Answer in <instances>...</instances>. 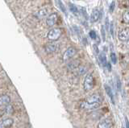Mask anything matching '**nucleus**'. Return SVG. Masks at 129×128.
<instances>
[{
  "label": "nucleus",
  "mask_w": 129,
  "mask_h": 128,
  "mask_svg": "<svg viewBox=\"0 0 129 128\" xmlns=\"http://www.w3.org/2000/svg\"><path fill=\"white\" fill-rule=\"evenodd\" d=\"M86 102L88 103H91V104H101V102H103V98L98 94H93L90 96L87 99Z\"/></svg>",
  "instance_id": "5"
},
{
  "label": "nucleus",
  "mask_w": 129,
  "mask_h": 128,
  "mask_svg": "<svg viewBox=\"0 0 129 128\" xmlns=\"http://www.w3.org/2000/svg\"><path fill=\"white\" fill-rule=\"evenodd\" d=\"M125 122H126V128H129V121L127 118H126V120H125Z\"/></svg>",
  "instance_id": "31"
},
{
  "label": "nucleus",
  "mask_w": 129,
  "mask_h": 128,
  "mask_svg": "<svg viewBox=\"0 0 129 128\" xmlns=\"http://www.w3.org/2000/svg\"><path fill=\"white\" fill-rule=\"evenodd\" d=\"M119 39L122 41H127L129 39V28H124L121 30L119 33Z\"/></svg>",
  "instance_id": "8"
},
{
  "label": "nucleus",
  "mask_w": 129,
  "mask_h": 128,
  "mask_svg": "<svg viewBox=\"0 0 129 128\" xmlns=\"http://www.w3.org/2000/svg\"></svg>",
  "instance_id": "35"
},
{
  "label": "nucleus",
  "mask_w": 129,
  "mask_h": 128,
  "mask_svg": "<svg viewBox=\"0 0 129 128\" xmlns=\"http://www.w3.org/2000/svg\"><path fill=\"white\" fill-rule=\"evenodd\" d=\"M94 87V77L92 74H87L84 81V90L90 91Z\"/></svg>",
  "instance_id": "2"
},
{
  "label": "nucleus",
  "mask_w": 129,
  "mask_h": 128,
  "mask_svg": "<svg viewBox=\"0 0 129 128\" xmlns=\"http://www.w3.org/2000/svg\"><path fill=\"white\" fill-rule=\"evenodd\" d=\"M101 33H102V36H103V40H105V39H106V31H105L104 26H103L102 28H101Z\"/></svg>",
  "instance_id": "24"
},
{
  "label": "nucleus",
  "mask_w": 129,
  "mask_h": 128,
  "mask_svg": "<svg viewBox=\"0 0 129 128\" xmlns=\"http://www.w3.org/2000/svg\"><path fill=\"white\" fill-rule=\"evenodd\" d=\"M86 71H87L86 67H85V66H79L78 69H77V73L81 76V75H83V74L86 73Z\"/></svg>",
  "instance_id": "17"
},
{
  "label": "nucleus",
  "mask_w": 129,
  "mask_h": 128,
  "mask_svg": "<svg viewBox=\"0 0 129 128\" xmlns=\"http://www.w3.org/2000/svg\"><path fill=\"white\" fill-rule=\"evenodd\" d=\"M77 50L74 47H70L69 49L64 52V53L63 55V61H69L70 58H72L76 54Z\"/></svg>",
  "instance_id": "4"
},
{
  "label": "nucleus",
  "mask_w": 129,
  "mask_h": 128,
  "mask_svg": "<svg viewBox=\"0 0 129 128\" xmlns=\"http://www.w3.org/2000/svg\"><path fill=\"white\" fill-rule=\"evenodd\" d=\"M60 35H61V30L60 28H52L48 31L47 37L49 40L56 41L60 38Z\"/></svg>",
  "instance_id": "1"
},
{
  "label": "nucleus",
  "mask_w": 129,
  "mask_h": 128,
  "mask_svg": "<svg viewBox=\"0 0 129 128\" xmlns=\"http://www.w3.org/2000/svg\"><path fill=\"white\" fill-rule=\"evenodd\" d=\"M57 15L56 13H52L50 14L46 19V23L48 27H52L53 25H55L56 23V21H57Z\"/></svg>",
  "instance_id": "6"
},
{
  "label": "nucleus",
  "mask_w": 129,
  "mask_h": 128,
  "mask_svg": "<svg viewBox=\"0 0 129 128\" xmlns=\"http://www.w3.org/2000/svg\"><path fill=\"white\" fill-rule=\"evenodd\" d=\"M10 102H11V98L8 95L0 96V106H7Z\"/></svg>",
  "instance_id": "14"
},
{
  "label": "nucleus",
  "mask_w": 129,
  "mask_h": 128,
  "mask_svg": "<svg viewBox=\"0 0 129 128\" xmlns=\"http://www.w3.org/2000/svg\"><path fill=\"white\" fill-rule=\"evenodd\" d=\"M58 49V45H56V43H49L48 44V45H45L44 47V50L47 53H53L55 52Z\"/></svg>",
  "instance_id": "7"
},
{
  "label": "nucleus",
  "mask_w": 129,
  "mask_h": 128,
  "mask_svg": "<svg viewBox=\"0 0 129 128\" xmlns=\"http://www.w3.org/2000/svg\"><path fill=\"white\" fill-rule=\"evenodd\" d=\"M107 65L108 69H109V70H111V64H110V63H107Z\"/></svg>",
  "instance_id": "33"
},
{
  "label": "nucleus",
  "mask_w": 129,
  "mask_h": 128,
  "mask_svg": "<svg viewBox=\"0 0 129 128\" xmlns=\"http://www.w3.org/2000/svg\"><path fill=\"white\" fill-rule=\"evenodd\" d=\"M14 124V120L12 118H6L0 122V128H9Z\"/></svg>",
  "instance_id": "11"
},
{
  "label": "nucleus",
  "mask_w": 129,
  "mask_h": 128,
  "mask_svg": "<svg viewBox=\"0 0 129 128\" xmlns=\"http://www.w3.org/2000/svg\"><path fill=\"white\" fill-rule=\"evenodd\" d=\"M115 9V2H112L110 5V12H112Z\"/></svg>",
  "instance_id": "27"
},
{
  "label": "nucleus",
  "mask_w": 129,
  "mask_h": 128,
  "mask_svg": "<svg viewBox=\"0 0 129 128\" xmlns=\"http://www.w3.org/2000/svg\"><path fill=\"white\" fill-rule=\"evenodd\" d=\"M90 36L92 39H95L97 38V35H96V33H95V31H90Z\"/></svg>",
  "instance_id": "23"
},
{
  "label": "nucleus",
  "mask_w": 129,
  "mask_h": 128,
  "mask_svg": "<svg viewBox=\"0 0 129 128\" xmlns=\"http://www.w3.org/2000/svg\"><path fill=\"white\" fill-rule=\"evenodd\" d=\"M117 88H118L119 90H121V82L119 78L117 79Z\"/></svg>",
  "instance_id": "28"
},
{
  "label": "nucleus",
  "mask_w": 129,
  "mask_h": 128,
  "mask_svg": "<svg viewBox=\"0 0 129 128\" xmlns=\"http://www.w3.org/2000/svg\"><path fill=\"white\" fill-rule=\"evenodd\" d=\"M123 23L129 24V10L126 11L123 15Z\"/></svg>",
  "instance_id": "18"
},
{
  "label": "nucleus",
  "mask_w": 129,
  "mask_h": 128,
  "mask_svg": "<svg viewBox=\"0 0 129 128\" xmlns=\"http://www.w3.org/2000/svg\"><path fill=\"white\" fill-rule=\"evenodd\" d=\"M50 15V9L48 7H44V8L39 10L35 14V16L38 19H42L45 17H48Z\"/></svg>",
  "instance_id": "3"
},
{
  "label": "nucleus",
  "mask_w": 129,
  "mask_h": 128,
  "mask_svg": "<svg viewBox=\"0 0 129 128\" xmlns=\"http://www.w3.org/2000/svg\"><path fill=\"white\" fill-rule=\"evenodd\" d=\"M93 48H94V52H95V53H96V54H99V49H98V47H97V45H94Z\"/></svg>",
  "instance_id": "29"
},
{
  "label": "nucleus",
  "mask_w": 129,
  "mask_h": 128,
  "mask_svg": "<svg viewBox=\"0 0 129 128\" xmlns=\"http://www.w3.org/2000/svg\"><path fill=\"white\" fill-rule=\"evenodd\" d=\"M57 4L60 7V9L61 10V11L64 13V14H67V11H66V7L64 6V4L62 3V2L60 1V0H57Z\"/></svg>",
  "instance_id": "20"
},
{
  "label": "nucleus",
  "mask_w": 129,
  "mask_h": 128,
  "mask_svg": "<svg viewBox=\"0 0 129 128\" xmlns=\"http://www.w3.org/2000/svg\"><path fill=\"white\" fill-rule=\"evenodd\" d=\"M99 106L100 104H91L88 103L87 102H82L81 103V107L85 110H94L99 107Z\"/></svg>",
  "instance_id": "10"
},
{
  "label": "nucleus",
  "mask_w": 129,
  "mask_h": 128,
  "mask_svg": "<svg viewBox=\"0 0 129 128\" xmlns=\"http://www.w3.org/2000/svg\"><path fill=\"white\" fill-rule=\"evenodd\" d=\"M112 126V122L110 118H104L99 122L98 128H111Z\"/></svg>",
  "instance_id": "9"
},
{
  "label": "nucleus",
  "mask_w": 129,
  "mask_h": 128,
  "mask_svg": "<svg viewBox=\"0 0 129 128\" xmlns=\"http://www.w3.org/2000/svg\"><path fill=\"white\" fill-rule=\"evenodd\" d=\"M126 47H127V49L129 50V39H127V43H126Z\"/></svg>",
  "instance_id": "32"
},
{
  "label": "nucleus",
  "mask_w": 129,
  "mask_h": 128,
  "mask_svg": "<svg viewBox=\"0 0 129 128\" xmlns=\"http://www.w3.org/2000/svg\"><path fill=\"white\" fill-rule=\"evenodd\" d=\"M80 65V61L78 60H74V61H70V63L67 65V68L69 70L73 71V70H76Z\"/></svg>",
  "instance_id": "13"
},
{
  "label": "nucleus",
  "mask_w": 129,
  "mask_h": 128,
  "mask_svg": "<svg viewBox=\"0 0 129 128\" xmlns=\"http://www.w3.org/2000/svg\"><path fill=\"white\" fill-rule=\"evenodd\" d=\"M81 12H82V15H83V16H84L85 18L87 19V13H86V9H85L84 7H82V8H81Z\"/></svg>",
  "instance_id": "25"
},
{
  "label": "nucleus",
  "mask_w": 129,
  "mask_h": 128,
  "mask_svg": "<svg viewBox=\"0 0 129 128\" xmlns=\"http://www.w3.org/2000/svg\"><path fill=\"white\" fill-rule=\"evenodd\" d=\"M111 29H110V31H111V35H114V28H113V23H111Z\"/></svg>",
  "instance_id": "30"
},
{
  "label": "nucleus",
  "mask_w": 129,
  "mask_h": 128,
  "mask_svg": "<svg viewBox=\"0 0 129 128\" xmlns=\"http://www.w3.org/2000/svg\"><path fill=\"white\" fill-rule=\"evenodd\" d=\"M128 84H129V80H128Z\"/></svg>",
  "instance_id": "34"
},
{
  "label": "nucleus",
  "mask_w": 129,
  "mask_h": 128,
  "mask_svg": "<svg viewBox=\"0 0 129 128\" xmlns=\"http://www.w3.org/2000/svg\"><path fill=\"white\" fill-rule=\"evenodd\" d=\"M99 61L101 62V64H102L103 65H107V57H106V54L102 53H100L99 54Z\"/></svg>",
  "instance_id": "16"
},
{
  "label": "nucleus",
  "mask_w": 129,
  "mask_h": 128,
  "mask_svg": "<svg viewBox=\"0 0 129 128\" xmlns=\"http://www.w3.org/2000/svg\"><path fill=\"white\" fill-rule=\"evenodd\" d=\"M13 107H12L11 106H7L6 108H5V113L7 114H11L12 113H13Z\"/></svg>",
  "instance_id": "21"
},
{
  "label": "nucleus",
  "mask_w": 129,
  "mask_h": 128,
  "mask_svg": "<svg viewBox=\"0 0 129 128\" xmlns=\"http://www.w3.org/2000/svg\"><path fill=\"white\" fill-rule=\"evenodd\" d=\"M110 22H109V19L108 17L106 18V23H105V28L107 30H109V27H110Z\"/></svg>",
  "instance_id": "26"
},
{
  "label": "nucleus",
  "mask_w": 129,
  "mask_h": 128,
  "mask_svg": "<svg viewBox=\"0 0 129 128\" xmlns=\"http://www.w3.org/2000/svg\"><path fill=\"white\" fill-rule=\"evenodd\" d=\"M105 90H106V93L108 95V97L111 98V102L113 104H115V98H114V94H113V92H112V90L110 86H108L107 85L105 86Z\"/></svg>",
  "instance_id": "15"
},
{
  "label": "nucleus",
  "mask_w": 129,
  "mask_h": 128,
  "mask_svg": "<svg viewBox=\"0 0 129 128\" xmlns=\"http://www.w3.org/2000/svg\"><path fill=\"white\" fill-rule=\"evenodd\" d=\"M111 62L113 64H116L117 61V58H116V55L114 53H111Z\"/></svg>",
  "instance_id": "22"
},
{
  "label": "nucleus",
  "mask_w": 129,
  "mask_h": 128,
  "mask_svg": "<svg viewBox=\"0 0 129 128\" xmlns=\"http://www.w3.org/2000/svg\"><path fill=\"white\" fill-rule=\"evenodd\" d=\"M69 7H70V9L71 11V12H73V13L75 14V15H78V14L79 11H78V8H77V7L74 4H72V3H69Z\"/></svg>",
  "instance_id": "19"
},
{
  "label": "nucleus",
  "mask_w": 129,
  "mask_h": 128,
  "mask_svg": "<svg viewBox=\"0 0 129 128\" xmlns=\"http://www.w3.org/2000/svg\"><path fill=\"white\" fill-rule=\"evenodd\" d=\"M101 18V12L98 9H95L93 11V12L90 15V21L92 23H95L99 20V19Z\"/></svg>",
  "instance_id": "12"
}]
</instances>
